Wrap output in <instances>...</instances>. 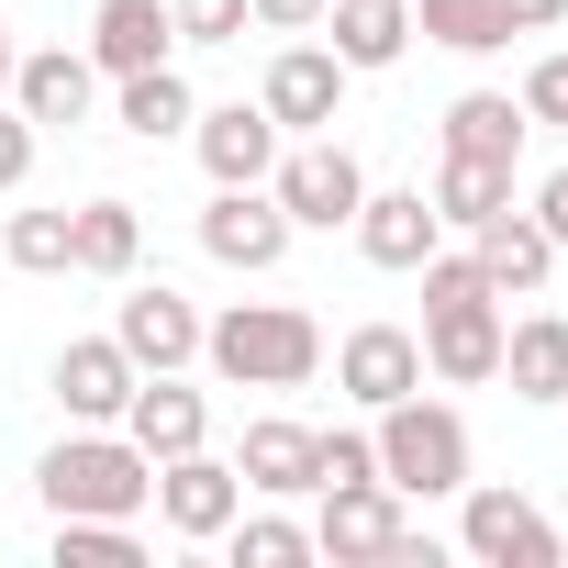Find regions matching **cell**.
Here are the masks:
<instances>
[{"mask_svg": "<svg viewBox=\"0 0 568 568\" xmlns=\"http://www.w3.org/2000/svg\"><path fill=\"white\" fill-rule=\"evenodd\" d=\"M413 278H424V379H446V390L501 379V291L479 278V256L435 245Z\"/></svg>", "mask_w": 568, "mask_h": 568, "instance_id": "6da1fadb", "label": "cell"}, {"mask_svg": "<svg viewBox=\"0 0 568 568\" xmlns=\"http://www.w3.org/2000/svg\"><path fill=\"white\" fill-rule=\"evenodd\" d=\"M201 357H212V379H234V390H302V379L324 368V324H313L302 302H234V313L201 324Z\"/></svg>", "mask_w": 568, "mask_h": 568, "instance_id": "7a4b0ae2", "label": "cell"}, {"mask_svg": "<svg viewBox=\"0 0 568 568\" xmlns=\"http://www.w3.org/2000/svg\"><path fill=\"white\" fill-rule=\"evenodd\" d=\"M34 490H45V513H123V524H145V501H156V457H145L123 424H79V435L45 446Z\"/></svg>", "mask_w": 568, "mask_h": 568, "instance_id": "3957f363", "label": "cell"}, {"mask_svg": "<svg viewBox=\"0 0 568 568\" xmlns=\"http://www.w3.org/2000/svg\"><path fill=\"white\" fill-rule=\"evenodd\" d=\"M368 446H379V479L402 501H457L468 490V413L435 402V390H402L390 413H368Z\"/></svg>", "mask_w": 568, "mask_h": 568, "instance_id": "277c9868", "label": "cell"}, {"mask_svg": "<svg viewBox=\"0 0 568 568\" xmlns=\"http://www.w3.org/2000/svg\"><path fill=\"white\" fill-rule=\"evenodd\" d=\"M267 201L291 212V234H346L357 201H368V168H357L335 134H291L278 168H267Z\"/></svg>", "mask_w": 568, "mask_h": 568, "instance_id": "5b68a950", "label": "cell"}, {"mask_svg": "<svg viewBox=\"0 0 568 568\" xmlns=\"http://www.w3.org/2000/svg\"><path fill=\"white\" fill-rule=\"evenodd\" d=\"M324 513H313V557H424L435 568V546L413 535V501L390 490V479H335V490H313Z\"/></svg>", "mask_w": 568, "mask_h": 568, "instance_id": "8992f818", "label": "cell"}, {"mask_svg": "<svg viewBox=\"0 0 568 568\" xmlns=\"http://www.w3.org/2000/svg\"><path fill=\"white\" fill-rule=\"evenodd\" d=\"M457 546H468L479 568H557V557H568V535H557L524 490H501V479H468V490H457Z\"/></svg>", "mask_w": 568, "mask_h": 568, "instance_id": "52a82bcc", "label": "cell"}, {"mask_svg": "<svg viewBox=\"0 0 568 568\" xmlns=\"http://www.w3.org/2000/svg\"><path fill=\"white\" fill-rule=\"evenodd\" d=\"M234 513H245V468H234V457H212V446H190V457H156V524H168V535L212 546Z\"/></svg>", "mask_w": 568, "mask_h": 568, "instance_id": "ba28073f", "label": "cell"}, {"mask_svg": "<svg viewBox=\"0 0 568 568\" xmlns=\"http://www.w3.org/2000/svg\"><path fill=\"white\" fill-rule=\"evenodd\" d=\"M201 256H212V267H234V278H267L278 256H291V212L267 201V179H256V190H212V201H201Z\"/></svg>", "mask_w": 568, "mask_h": 568, "instance_id": "9c48e42d", "label": "cell"}, {"mask_svg": "<svg viewBox=\"0 0 568 568\" xmlns=\"http://www.w3.org/2000/svg\"><path fill=\"white\" fill-rule=\"evenodd\" d=\"M256 101H267L278 134H335V112H346V57H335V45H278Z\"/></svg>", "mask_w": 568, "mask_h": 568, "instance_id": "30bf717a", "label": "cell"}, {"mask_svg": "<svg viewBox=\"0 0 568 568\" xmlns=\"http://www.w3.org/2000/svg\"><path fill=\"white\" fill-rule=\"evenodd\" d=\"M190 145H201V168H212V190H256L267 168H278V134L267 123V101H212V112H190Z\"/></svg>", "mask_w": 568, "mask_h": 568, "instance_id": "8fae6325", "label": "cell"}, {"mask_svg": "<svg viewBox=\"0 0 568 568\" xmlns=\"http://www.w3.org/2000/svg\"><path fill=\"white\" fill-rule=\"evenodd\" d=\"M335 390H346L357 413H390L402 390H424V335H413V324H357V335L335 346Z\"/></svg>", "mask_w": 568, "mask_h": 568, "instance_id": "7c38bea8", "label": "cell"}, {"mask_svg": "<svg viewBox=\"0 0 568 568\" xmlns=\"http://www.w3.org/2000/svg\"><path fill=\"white\" fill-rule=\"evenodd\" d=\"M346 234H357V256H368V267H390V278H413V267H424V256L446 245V212H435L424 190H368Z\"/></svg>", "mask_w": 568, "mask_h": 568, "instance_id": "4fadbf2b", "label": "cell"}, {"mask_svg": "<svg viewBox=\"0 0 568 568\" xmlns=\"http://www.w3.org/2000/svg\"><path fill=\"white\" fill-rule=\"evenodd\" d=\"M134 357H123V335H68L57 346V402H68V424H123V402H134Z\"/></svg>", "mask_w": 568, "mask_h": 568, "instance_id": "5bb4252c", "label": "cell"}, {"mask_svg": "<svg viewBox=\"0 0 568 568\" xmlns=\"http://www.w3.org/2000/svg\"><path fill=\"white\" fill-rule=\"evenodd\" d=\"M112 335H123V357H134L145 379L201 357V313H190V291H168V278H156V291H134V302L112 313Z\"/></svg>", "mask_w": 568, "mask_h": 568, "instance_id": "9a60e30c", "label": "cell"}, {"mask_svg": "<svg viewBox=\"0 0 568 568\" xmlns=\"http://www.w3.org/2000/svg\"><path fill=\"white\" fill-rule=\"evenodd\" d=\"M90 101H101V68H90V45H45V57H23L12 68V112L45 134V123H90Z\"/></svg>", "mask_w": 568, "mask_h": 568, "instance_id": "2e32d148", "label": "cell"}, {"mask_svg": "<svg viewBox=\"0 0 568 568\" xmlns=\"http://www.w3.org/2000/svg\"><path fill=\"white\" fill-rule=\"evenodd\" d=\"M123 435H134L145 457H190V446H212V402H201L179 368H156V379H134V402H123Z\"/></svg>", "mask_w": 568, "mask_h": 568, "instance_id": "e0dca14e", "label": "cell"}, {"mask_svg": "<svg viewBox=\"0 0 568 568\" xmlns=\"http://www.w3.org/2000/svg\"><path fill=\"white\" fill-rule=\"evenodd\" d=\"M168 57H179L168 0H101L90 12V68L101 79H134V68H168Z\"/></svg>", "mask_w": 568, "mask_h": 568, "instance_id": "ac0fdd59", "label": "cell"}, {"mask_svg": "<svg viewBox=\"0 0 568 568\" xmlns=\"http://www.w3.org/2000/svg\"><path fill=\"white\" fill-rule=\"evenodd\" d=\"M313 34L346 57V79L402 68V45H413V0H324V23H313Z\"/></svg>", "mask_w": 568, "mask_h": 568, "instance_id": "d6986e66", "label": "cell"}, {"mask_svg": "<svg viewBox=\"0 0 568 568\" xmlns=\"http://www.w3.org/2000/svg\"><path fill=\"white\" fill-rule=\"evenodd\" d=\"M468 256H479V278L501 302H524V291H546V267H557V245H546V223L513 201V212H490L479 234H468Z\"/></svg>", "mask_w": 568, "mask_h": 568, "instance_id": "ffe728a7", "label": "cell"}, {"mask_svg": "<svg viewBox=\"0 0 568 568\" xmlns=\"http://www.w3.org/2000/svg\"><path fill=\"white\" fill-rule=\"evenodd\" d=\"M501 379H513V402L557 413V402H568V313H524V324H501Z\"/></svg>", "mask_w": 568, "mask_h": 568, "instance_id": "44dd1931", "label": "cell"}, {"mask_svg": "<svg viewBox=\"0 0 568 568\" xmlns=\"http://www.w3.org/2000/svg\"><path fill=\"white\" fill-rule=\"evenodd\" d=\"M234 468H245V501H302V490H313V424H291V413H256Z\"/></svg>", "mask_w": 568, "mask_h": 568, "instance_id": "7402d4cb", "label": "cell"}, {"mask_svg": "<svg viewBox=\"0 0 568 568\" xmlns=\"http://www.w3.org/2000/svg\"><path fill=\"white\" fill-rule=\"evenodd\" d=\"M134 256H145V212H134V201L101 190V201L68 212V267H79V278H134Z\"/></svg>", "mask_w": 568, "mask_h": 568, "instance_id": "603a6c76", "label": "cell"}, {"mask_svg": "<svg viewBox=\"0 0 568 568\" xmlns=\"http://www.w3.org/2000/svg\"><path fill=\"white\" fill-rule=\"evenodd\" d=\"M190 112H201V90L179 79V57H168V68H134V79H112V123H123L134 145H168V134H190Z\"/></svg>", "mask_w": 568, "mask_h": 568, "instance_id": "cb8c5ba5", "label": "cell"}, {"mask_svg": "<svg viewBox=\"0 0 568 568\" xmlns=\"http://www.w3.org/2000/svg\"><path fill=\"white\" fill-rule=\"evenodd\" d=\"M435 212H446V234H479L490 212H513L524 190H513V156H435V190H424Z\"/></svg>", "mask_w": 568, "mask_h": 568, "instance_id": "d4e9b609", "label": "cell"}, {"mask_svg": "<svg viewBox=\"0 0 568 568\" xmlns=\"http://www.w3.org/2000/svg\"><path fill=\"white\" fill-rule=\"evenodd\" d=\"M524 134H535V123H524L513 90H457V101H446V156H513V168H524Z\"/></svg>", "mask_w": 568, "mask_h": 568, "instance_id": "484cf974", "label": "cell"}, {"mask_svg": "<svg viewBox=\"0 0 568 568\" xmlns=\"http://www.w3.org/2000/svg\"><path fill=\"white\" fill-rule=\"evenodd\" d=\"M413 34L446 45V57H501L513 45V12H501V0H413Z\"/></svg>", "mask_w": 568, "mask_h": 568, "instance_id": "4316f807", "label": "cell"}, {"mask_svg": "<svg viewBox=\"0 0 568 568\" xmlns=\"http://www.w3.org/2000/svg\"><path fill=\"white\" fill-rule=\"evenodd\" d=\"M57 568H145V535L123 513H57Z\"/></svg>", "mask_w": 568, "mask_h": 568, "instance_id": "83f0119b", "label": "cell"}, {"mask_svg": "<svg viewBox=\"0 0 568 568\" xmlns=\"http://www.w3.org/2000/svg\"><path fill=\"white\" fill-rule=\"evenodd\" d=\"M212 546H223L234 568H302V557H313V524H291V513H234Z\"/></svg>", "mask_w": 568, "mask_h": 568, "instance_id": "f1b7e54d", "label": "cell"}, {"mask_svg": "<svg viewBox=\"0 0 568 568\" xmlns=\"http://www.w3.org/2000/svg\"><path fill=\"white\" fill-rule=\"evenodd\" d=\"M0 256L23 278H68V212H12L0 223Z\"/></svg>", "mask_w": 568, "mask_h": 568, "instance_id": "f546056e", "label": "cell"}, {"mask_svg": "<svg viewBox=\"0 0 568 568\" xmlns=\"http://www.w3.org/2000/svg\"><path fill=\"white\" fill-rule=\"evenodd\" d=\"M168 23H179V45H245V0H168Z\"/></svg>", "mask_w": 568, "mask_h": 568, "instance_id": "4dcf8cb0", "label": "cell"}, {"mask_svg": "<svg viewBox=\"0 0 568 568\" xmlns=\"http://www.w3.org/2000/svg\"><path fill=\"white\" fill-rule=\"evenodd\" d=\"M513 101H524V123H557V134H568V57H535Z\"/></svg>", "mask_w": 568, "mask_h": 568, "instance_id": "1f68e13d", "label": "cell"}, {"mask_svg": "<svg viewBox=\"0 0 568 568\" xmlns=\"http://www.w3.org/2000/svg\"><path fill=\"white\" fill-rule=\"evenodd\" d=\"M34 145H45V134H34L12 101H0V190H23V179H34Z\"/></svg>", "mask_w": 568, "mask_h": 568, "instance_id": "d6a6232c", "label": "cell"}, {"mask_svg": "<svg viewBox=\"0 0 568 568\" xmlns=\"http://www.w3.org/2000/svg\"><path fill=\"white\" fill-rule=\"evenodd\" d=\"M245 12H256L267 34H313V23H324V0H245Z\"/></svg>", "mask_w": 568, "mask_h": 568, "instance_id": "836d02e7", "label": "cell"}, {"mask_svg": "<svg viewBox=\"0 0 568 568\" xmlns=\"http://www.w3.org/2000/svg\"><path fill=\"white\" fill-rule=\"evenodd\" d=\"M524 212H535V223H546V245H557V256H568V168H557V179H546V190H535V201H524Z\"/></svg>", "mask_w": 568, "mask_h": 568, "instance_id": "e575fe53", "label": "cell"}, {"mask_svg": "<svg viewBox=\"0 0 568 568\" xmlns=\"http://www.w3.org/2000/svg\"><path fill=\"white\" fill-rule=\"evenodd\" d=\"M501 12H513V34H557V23H568V0H501Z\"/></svg>", "mask_w": 568, "mask_h": 568, "instance_id": "d590c367", "label": "cell"}, {"mask_svg": "<svg viewBox=\"0 0 568 568\" xmlns=\"http://www.w3.org/2000/svg\"><path fill=\"white\" fill-rule=\"evenodd\" d=\"M12 68H23V45H12V23H0V101H12Z\"/></svg>", "mask_w": 568, "mask_h": 568, "instance_id": "8d00e7d4", "label": "cell"}]
</instances>
